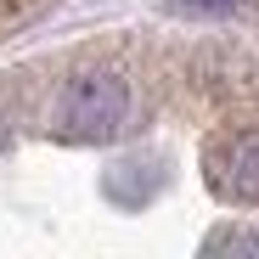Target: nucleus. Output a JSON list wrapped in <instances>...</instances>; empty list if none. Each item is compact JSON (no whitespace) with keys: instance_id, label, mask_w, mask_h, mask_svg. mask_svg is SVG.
Returning a JSON list of instances; mask_svg holds the SVG:
<instances>
[{"instance_id":"3","label":"nucleus","mask_w":259,"mask_h":259,"mask_svg":"<svg viewBox=\"0 0 259 259\" xmlns=\"http://www.w3.org/2000/svg\"><path fill=\"white\" fill-rule=\"evenodd\" d=\"M181 12H203V17H214V12H231L237 0H175Z\"/></svg>"},{"instance_id":"1","label":"nucleus","mask_w":259,"mask_h":259,"mask_svg":"<svg viewBox=\"0 0 259 259\" xmlns=\"http://www.w3.org/2000/svg\"><path fill=\"white\" fill-rule=\"evenodd\" d=\"M130 118V84L118 73H84L73 79L62 102H57V124L79 141H107L118 136V124Z\"/></svg>"},{"instance_id":"2","label":"nucleus","mask_w":259,"mask_h":259,"mask_svg":"<svg viewBox=\"0 0 259 259\" xmlns=\"http://www.w3.org/2000/svg\"><path fill=\"white\" fill-rule=\"evenodd\" d=\"M208 169H214L220 197H231V203H259V130H237V136H226L220 147H214Z\"/></svg>"},{"instance_id":"4","label":"nucleus","mask_w":259,"mask_h":259,"mask_svg":"<svg viewBox=\"0 0 259 259\" xmlns=\"http://www.w3.org/2000/svg\"><path fill=\"white\" fill-rule=\"evenodd\" d=\"M0 141H6V124H0Z\"/></svg>"}]
</instances>
